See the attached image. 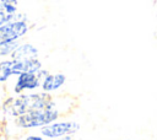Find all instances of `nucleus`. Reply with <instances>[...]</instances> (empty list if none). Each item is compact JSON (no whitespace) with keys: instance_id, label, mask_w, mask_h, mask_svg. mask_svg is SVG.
Listing matches in <instances>:
<instances>
[{"instance_id":"obj_8","label":"nucleus","mask_w":157,"mask_h":140,"mask_svg":"<svg viewBox=\"0 0 157 140\" xmlns=\"http://www.w3.org/2000/svg\"><path fill=\"white\" fill-rule=\"evenodd\" d=\"M12 59H33V58H39V49L29 42H20L12 55L10 56Z\"/></svg>"},{"instance_id":"obj_11","label":"nucleus","mask_w":157,"mask_h":140,"mask_svg":"<svg viewBox=\"0 0 157 140\" xmlns=\"http://www.w3.org/2000/svg\"><path fill=\"white\" fill-rule=\"evenodd\" d=\"M23 140H48V139L43 138L40 134H28L23 138Z\"/></svg>"},{"instance_id":"obj_7","label":"nucleus","mask_w":157,"mask_h":140,"mask_svg":"<svg viewBox=\"0 0 157 140\" xmlns=\"http://www.w3.org/2000/svg\"><path fill=\"white\" fill-rule=\"evenodd\" d=\"M20 12L18 0H0V26L15 20Z\"/></svg>"},{"instance_id":"obj_6","label":"nucleus","mask_w":157,"mask_h":140,"mask_svg":"<svg viewBox=\"0 0 157 140\" xmlns=\"http://www.w3.org/2000/svg\"><path fill=\"white\" fill-rule=\"evenodd\" d=\"M66 84V75L61 71L58 72H48L40 82V91L54 95L59 90H61L64 87V85Z\"/></svg>"},{"instance_id":"obj_5","label":"nucleus","mask_w":157,"mask_h":140,"mask_svg":"<svg viewBox=\"0 0 157 140\" xmlns=\"http://www.w3.org/2000/svg\"><path fill=\"white\" fill-rule=\"evenodd\" d=\"M42 80L38 77L37 74L32 72H22L16 76L15 84L12 86L13 95H20L25 92H34L40 88Z\"/></svg>"},{"instance_id":"obj_12","label":"nucleus","mask_w":157,"mask_h":140,"mask_svg":"<svg viewBox=\"0 0 157 140\" xmlns=\"http://www.w3.org/2000/svg\"><path fill=\"white\" fill-rule=\"evenodd\" d=\"M56 140H75V139H74V135H69V136H64V138H60Z\"/></svg>"},{"instance_id":"obj_1","label":"nucleus","mask_w":157,"mask_h":140,"mask_svg":"<svg viewBox=\"0 0 157 140\" xmlns=\"http://www.w3.org/2000/svg\"><path fill=\"white\" fill-rule=\"evenodd\" d=\"M74 106H75L74 98H71L69 96L54 95L52 106L17 115L13 118V123L17 128L23 129V130L40 129V128L60 119L64 114L70 112V109Z\"/></svg>"},{"instance_id":"obj_4","label":"nucleus","mask_w":157,"mask_h":140,"mask_svg":"<svg viewBox=\"0 0 157 140\" xmlns=\"http://www.w3.org/2000/svg\"><path fill=\"white\" fill-rule=\"evenodd\" d=\"M81 125L74 119H58L39 129V134L48 140H56L64 136L75 135Z\"/></svg>"},{"instance_id":"obj_2","label":"nucleus","mask_w":157,"mask_h":140,"mask_svg":"<svg viewBox=\"0 0 157 140\" xmlns=\"http://www.w3.org/2000/svg\"><path fill=\"white\" fill-rule=\"evenodd\" d=\"M54 95L43 92V91H34V92H25L16 95L15 97H10L2 104L4 112L15 118L17 115L28 113L31 111L42 109L52 106Z\"/></svg>"},{"instance_id":"obj_10","label":"nucleus","mask_w":157,"mask_h":140,"mask_svg":"<svg viewBox=\"0 0 157 140\" xmlns=\"http://www.w3.org/2000/svg\"><path fill=\"white\" fill-rule=\"evenodd\" d=\"M21 41H13V42H9L5 44L0 45V59H5V58H10L12 55V53L15 52V49L17 48V45L20 44Z\"/></svg>"},{"instance_id":"obj_9","label":"nucleus","mask_w":157,"mask_h":140,"mask_svg":"<svg viewBox=\"0 0 157 140\" xmlns=\"http://www.w3.org/2000/svg\"><path fill=\"white\" fill-rule=\"evenodd\" d=\"M12 63L13 60L11 58L0 59V84H6L13 76Z\"/></svg>"},{"instance_id":"obj_13","label":"nucleus","mask_w":157,"mask_h":140,"mask_svg":"<svg viewBox=\"0 0 157 140\" xmlns=\"http://www.w3.org/2000/svg\"><path fill=\"white\" fill-rule=\"evenodd\" d=\"M128 140H130V139H128Z\"/></svg>"},{"instance_id":"obj_3","label":"nucleus","mask_w":157,"mask_h":140,"mask_svg":"<svg viewBox=\"0 0 157 140\" xmlns=\"http://www.w3.org/2000/svg\"><path fill=\"white\" fill-rule=\"evenodd\" d=\"M29 29L31 26L27 15L20 11L15 20L0 26V45L13 41H22Z\"/></svg>"}]
</instances>
